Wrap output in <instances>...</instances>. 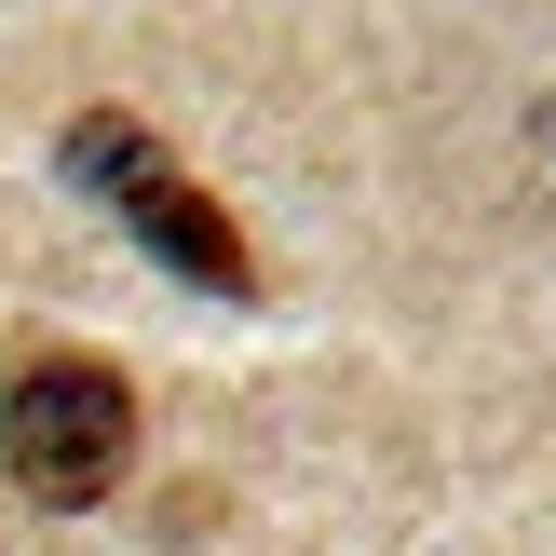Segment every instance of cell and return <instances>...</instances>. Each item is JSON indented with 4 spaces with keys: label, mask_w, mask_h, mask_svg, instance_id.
Instances as JSON below:
<instances>
[{
    "label": "cell",
    "mask_w": 556,
    "mask_h": 556,
    "mask_svg": "<svg viewBox=\"0 0 556 556\" xmlns=\"http://www.w3.org/2000/svg\"><path fill=\"white\" fill-rule=\"evenodd\" d=\"M68 177L96 190V204L123 217V231L150 244L177 286H204V299H258V244L231 231V204H204V190L163 163V136H150V123H123V109H81V123H68Z\"/></svg>",
    "instance_id": "1"
},
{
    "label": "cell",
    "mask_w": 556,
    "mask_h": 556,
    "mask_svg": "<svg viewBox=\"0 0 556 556\" xmlns=\"http://www.w3.org/2000/svg\"><path fill=\"white\" fill-rule=\"evenodd\" d=\"M0 462H14V489L54 503V516L109 503L123 462H136V394H123V367H109V353H27L14 394H0Z\"/></svg>",
    "instance_id": "2"
}]
</instances>
